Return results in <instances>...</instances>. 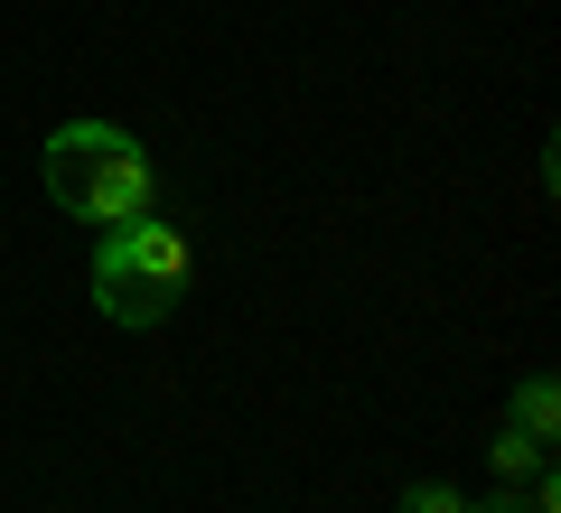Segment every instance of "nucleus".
<instances>
[{
  "instance_id": "nucleus-1",
  "label": "nucleus",
  "mask_w": 561,
  "mask_h": 513,
  "mask_svg": "<svg viewBox=\"0 0 561 513\" xmlns=\"http://www.w3.org/2000/svg\"><path fill=\"white\" fill-rule=\"evenodd\" d=\"M38 178H47V197H57L66 215H84V224H131L160 197V168H150V150H140L122 121H57L47 150H38Z\"/></svg>"
},
{
  "instance_id": "nucleus-2",
  "label": "nucleus",
  "mask_w": 561,
  "mask_h": 513,
  "mask_svg": "<svg viewBox=\"0 0 561 513\" xmlns=\"http://www.w3.org/2000/svg\"><path fill=\"white\" fill-rule=\"evenodd\" d=\"M197 280V243L179 234L169 215H131V224H103L94 243V308L113 327H169Z\"/></svg>"
},
{
  "instance_id": "nucleus-3",
  "label": "nucleus",
  "mask_w": 561,
  "mask_h": 513,
  "mask_svg": "<svg viewBox=\"0 0 561 513\" xmlns=\"http://www.w3.org/2000/svg\"><path fill=\"white\" fill-rule=\"evenodd\" d=\"M505 430L542 439V448L561 439V393H552V374H524V383H515V401H505Z\"/></svg>"
},
{
  "instance_id": "nucleus-4",
  "label": "nucleus",
  "mask_w": 561,
  "mask_h": 513,
  "mask_svg": "<svg viewBox=\"0 0 561 513\" xmlns=\"http://www.w3.org/2000/svg\"><path fill=\"white\" fill-rule=\"evenodd\" d=\"M486 467H496V486L515 494L534 467H552V448H542V439H524V430H496V439H486Z\"/></svg>"
},
{
  "instance_id": "nucleus-5",
  "label": "nucleus",
  "mask_w": 561,
  "mask_h": 513,
  "mask_svg": "<svg viewBox=\"0 0 561 513\" xmlns=\"http://www.w3.org/2000/svg\"><path fill=\"white\" fill-rule=\"evenodd\" d=\"M393 513H468V494H459V486H440V476H412Z\"/></svg>"
},
{
  "instance_id": "nucleus-6",
  "label": "nucleus",
  "mask_w": 561,
  "mask_h": 513,
  "mask_svg": "<svg viewBox=\"0 0 561 513\" xmlns=\"http://www.w3.org/2000/svg\"><path fill=\"white\" fill-rule=\"evenodd\" d=\"M468 513H524V494H505V486H496L486 504H468Z\"/></svg>"
}]
</instances>
